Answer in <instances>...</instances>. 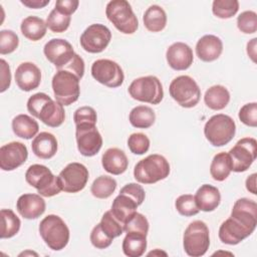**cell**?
Instances as JSON below:
<instances>
[{
  "mask_svg": "<svg viewBox=\"0 0 257 257\" xmlns=\"http://www.w3.org/2000/svg\"><path fill=\"white\" fill-rule=\"evenodd\" d=\"M39 233L45 244L54 251L62 250L69 241V229L57 215L50 214L39 224Z\"/></svg>",
  "mask_w": 257,
  "mask_h": 257,
  "instance_id": "cell-3",
  "label": "cell"
},
{
  "mask_svg": "<svg viewBox=\"0 0 257 257\" xmlns=\"http://www.w3.org/2000/svg\"><path fill=\"white\" fill-rule=\"evenodd\" d=\"M36 117L50 127H57L63 123L65 119V111L60 102L53 100L48 96L41 105Z\"/></svg>",
  "mask_w": 257,
  "mask_h": 257,
  "instance_id": "cell-21",
  "label": "cell"
},
{
  "mask_svg": "<svg viewBox=\"0 0 257 257\" xmlns=\"http://www.w3.org/2000/svg\"><path fill=\"white\" fill-rule=\"evenodd\" d=\"M0 65H1V85H0V91L4 92L10 86V83H11V73H10L9 64L4 59L0 60Z\"/></svg>",
  "mask_w": 257,
  "mask_h": 257,
  "instance_id": "cell-50",
  "label": "cell"
},
{
  "mask_svg": "<svg viewBox=\"0 0 257 257\" xmlns=\"http://www.w3.org/2000/svg\"><path fill=\"white\" fill-rule=\"evenodd\" d=\"M238 29L245 34L255 33L257 30V14L254 11H244L237 18Z\"/></svg>",
  "mask_w": 257,
  "mask_h": 257,
  "instance_id": "cell-42",
  "label": "cell"
},
{
  "mask_svg": "<svg viewBox=\"0 0 257 257\" xmlns=\"http://www.w3.org/2000/svg\"><path fill=\"white\" fill-rule=\"evenodd\" d=\"M73 120L75 125L82 124V123L96 124V121H97L96 111L91 106L78 107L73 113Z\"/></svg>",
  "mask_w": 257,
  "mask_h": 257,
  "instance_id": "cell-45",
  "label": "cell"
},
{
  "mask_svg": "<svg viewBox=\"0 0 257 257\" xmlns=\"http://www.w3.org/2000/svg\"><path fill=\"white\" fill-rule=\"evenodd\" d=\"M127 147L135 155H144L150 149V139L143 133L132 134L127 139Z\"/></svg>",
  "mask_w": 257,
  "mask_h": 257,
  "instance_id": "cell-41",
  "label": "cell"
},
{
  "mask_svg": "<svg viewBox=\"0 0 257 257\" xmlns=\"http://www.w3.org/2000/svg\"><path fill=\"white\" fill-rule=\"evenodd\" d=\"M235 133V121L231 116L223 113L211 116L204 126V135L214 147H223L227 145L233 140Z\"/></svg>",
  "mask_w": 257,
  "mask_h": 257,
  "instance_id": "cell-4",
  "label": "cell"
},
{
  "mask_svg": "<svg viewBox=\"0 0 257 257\" xmlns=\"http://www.w3.org/2000/svg\"><path fill=\"white\" fill-rule=\"evenodd\" d=\"M79 78L66 70H57L52 78V89L55 99L62 105L75 102L80 94Z\"/></svg>",
  "mask_w": 257,
  "mask_h": 257,
  "instance_id": "cell-10",
  "label": "cell"
},
{
  "mask_svg": "<svg viewBox=\"0 0 257 257\" xmlns=\"http://www.w3.org/2000/svg\"><path fill=\"white\" fill-rule=\"evenodd\" d=\"M195 201L199 210L204 212H212L220 205L221 194L218 188L204 184L195 194Z\"/></svg>",
  "mask_w": 257,
  "mask_h": 257,
  "instance_id": "cell-24",
  "label": "cell"
},
{
  "mask_svg": "<svg viewBox=\"0 0 257 257\" xmlns=\"http://www.w3.org/2000/svg\"><path fill=\"white\" fill-rule=\"evenodd\" d=\"M45 57L55 65L57 70L63 69L73 58L75 52L72 45L65 39L52 38L43 48Z\"/></svg>",
  "mask_w": 257,
  "mask_h": 257,
  "instance_id": "cell-16",
  "label": "cell"
},
{
  "mask_svg": "<svg viewBox=\"0 0 257 257\" xmlns=\"http://www.w3.org/2000/svg\"><path fill=\"white\" fill-rule=\"evenodd\" d=\"M256 41L257 38H253L247 43V54L253 62H256Z\"/></svg>",
  "mask_w": 257,
  "mask_h": 257,
  "instance_id": "cell-53",
  "label": "cell"
},
{
  "mask_svg": "<svg viewBox=\"0 0 257 257\" xmlns=\"http://www.w3.org/2000/svg\"><path fill=\"white\" fill-rule=\"evenodd\" d=\"M145 27L151 32L162 31L167 24V14L159 5L150 6L143 17Z\"/></svg>",
  "mask_w": 257,
  "mask_h": 257,
  "instance_id": "cell-30",
  "label": "cell"
},
{
  "mask_svg": "<svg viewBox=\"0 0 257 257\" xmlns=\"http://www.w3.org/2000/svg\"><path fill=\"white\" fill-rule=\"evenodd\" d=\"M147 249V236L137 232H127L122 241V251L128 257H140Z\"/></svg>",
  "mask_w": 257,
  "mask_h": 257,
  "instance_id": "cell-31",
  "label": "cell"
},
{
  "mask_svg": "<svg viewBox=\"0 0 257 257\" xmlns=\"http://www.w3.org/2000/svg\"><path fill=\"white\" fill-rule=\"evenodd\" d=\"M1 238H11L15 236L21 226L20 219L16 216V214L10 209H2L1 210Z\"/></svg>",
  "mask_w": 257,
  "mask_h": 257,
  "instance_id": "cell-34",
  "label": "cell"
},
{
  "mask_svg": "<svg viewBox=\"0 0 257 257\" xmlns=\"http://www.w3.org/2000/svg\"><path fill=\"white\" fill-rule=\"evenodd\" d=\"M119 193L130 196L132 199H134L137 202V204L139 206L143 204L145 197H146L145 190L143 189V187L141 185H139L137 183H130V184L125 185L124 187H122L120 189Z\"/></svg>",
  "mask_w": 257,
  "mask_h": 257,
  "instance_id": "cell-47",
  "label": "cell"
},
{
  "mask_svg": "<svg viewBox=\"0 0 257 257\" xmlns=\"http://www.w3.org/2000/svg\"><path fill=\"white\" fill-rule=\"evenodd\" d=\"M19 45L18 35L12 30L0 31V53L2 55L12 53Z\"/></svg>",
  "mask_w": 257,
  "mask_h": 257,
  "instance_id": "cell-43",
  "label": "cell"
},
{
  "mask_svg": "<svg viewBox=\"0 0 257 257\" xmlns=\"http://www.w3.org/2000/svg\"><path fill=\"white\" fill-rule=\"evenodd\" d=\"M101 164L107 173L111 175H120L126 171L128 160L123 151L117 148H110L102 155Z\"/></svg>",
  "mask_w": 257,
  "mask_h": 257,
  "instance_id": "cell-23",
  "label": "cell"
},
{
  "mask_svg": "<svg viewBox=\"0 0 257 257\" xmlns=\"http://www.w3.org/2000/svg\"><path fill=\"white\" fill-rule=\"evenodd\" d=\"M20 29L24 37L31 41H38L45 36L47 25L37 16H28L22 20Z\"/></svg>",
  "mask_w": 257,
  "mask_h": 257,
  "instance_id": "cell-29",
  "label": "cell"
},
{
  "mask_svg": "<svg viewBox=\"0 0 257 257\" xmlns=\"http://www.w3.org/2000/svg\"><path fill=\"white\" fill-rule=\"evenodd\" d=\"M239 10L237 0H215L212 4V11L215 16L221 19L233 17Z\"/></svg>",
  "mask_w": 257,
  "mask_h": 257,
  "instance_id": "cell-36",
  "label": "cell"
},
{
  "mask_svg": "<svg viewBox=\"0 0 257 257\" xmlns=\"http://www.w3.org/2000/svg\"><path fill=\"white\" fill-rule=\"evenodd\" d=\"M175 207L179 214L185 217H191L197 215L200 210L196 204L195 197L191 194H184L177 198Z\"/></svg>",
  "mask_w": 257,
  "mask_h": 257,
  "instance_id": "cell-39",
  "label": "cell"
},
{
  "mask_svg": "<svg viewBox=\"0 0 257 257\" xmlns=\"http://www.w3.org/2000/svg\"><path fill=\"white\" fill-rule=\"evenodd\" d=\"M12 130L16 137L30 140L36 137L39 125L38 122L27 114H18L12 119Z\"/></svg>",
  "mask_w": 257,
  "mask_h": 257,
  "instance_id": "cell-28",
  "label": "cell"
},
{
  "mask_svg": "<svg viewBox=\"0 0 257 257\" xmlns=\"http://www.w3.org/2000/svg\"><path fill=\"white\" fill-rule=\"evenodd\" d=\"M32 152L40 159H51L57 152L56 138L47 132H42L34 137L31 144Z\"/></svg>",
  "mask_w": 257,
  "mask_h": 257,
  "instance_id": "cell-25",
  "label": "cell"
},
{
  "mask_svg": "<svg viewBox=\"0 0 257 257\" xmlns=\"http://www.w3.org/2000/svg\"><path fill=\"white\" fill-rule=\"evenodd\" d=\"M205 104L213 110H221L227 106L230 101V92L220 84L209 87L204 95Z\"/></svg>",
  "mask_w": 257,
  "mask_h": 257,
  "instance_id": "cell-27",
  "label": "cell"
},
{
  "mask_svg": "<svg viewBox=\"0 0 257 257\" xmlns=\"http://www.w3.org/2000/svg\"><path fill=\"white\" fill-rule=\"evenodd\" d=\"M138 207L139 205L134 199L125 194L119 193L114 198L110 211L118 221L124 224V222L137 212Z\"/></svg>",
  "mask_w": 257,
  "mask_h": 257,
  "instance_id": "cell-26",
  "label": "cell"
},
{
  "mask_svg": "<svg viewBox=\"0 0 257 257\" xmlns=\"http://www.w3.org/2000/svg\"><path fill=\"white\" fill-rule=\"evenodd\" d=\"M91 75L99 83L115 88L122 84L124 74L115 61L110 59H97L91 65Z\"/></svg>",
  "mask_w": 257,
  "mask_h": 257,
  "instance_id": "cell-12",
  "label": "cell"
},
{
  "mask_svg": "<svg viewBox=\"0 0 257 257\" xmlns=\"http://www.w3.org/2000/svg\"><path fill=\"white\" fill-rule=\"evenodd\" d=\"M25 180L42 197H52L62 191L58 177L44 165H31L25 173Z\"/></svg>",
  "mask_w": 257,
  "mask_h": 257,
  "instance_id": "cell-5",
  "label": "cell"
},
{
  "mask_svg": "<svg viewBox=\"0 0 257 257\" xmlns=\"http://www.w3.org/2000/svg\"><path fill=\"white\" fill-rule=\"evenodd\" d=\"M156 254H158V255H160V254H164V255H167V253L166 252H160V251H158V250H156V251H152V252H150L149 253V255H156Z\"/></svg>",
  "mask_w": 257,
  "mask_h": 257,
  "instance_id": "cell-54",
  "label": "cell"
},
{
  "mask_svg": "<svg viewBox=\"0 0 257 257\" xmlns=\"http://www.w3.org/2000/svg\"><path fill=\"white\" fill-rule=\"evenodd\" d=\"M45 201L38 194H23L16 202L17 212L25 219H37L45 212Z\"/></svg>",
  "mask_w": 257,
  "mask_h": 257,
  "instance_id": "cell-20",
  "label": "cell"
},
{
  "mask_svg": "<svg viewBox=\"0 0 257 257\" xmlns=\"http://www.w3.org/2000/svg\"><path fill=\"white\" fill-rule=\"evenodd\" d=\"M232 171L245 172L249 169L257 156V142L254 138H243L229 151Z\"/></svg>",
  "mask_w": 257,
  "mask_h": 257,
  "instance_id": "cell-11",
  "label": "cell"
},
{
  "mask_svg": "<svg viewBox=\"0 0 257 257\" xmlns=\"http://www.w3.org/2000/svg\"><path fill=\"white\" fill-rule=\"evenodd\" d=\"M231 172H232V164H231V159L229 157V154L222 152L215 155L210 166L211 177L215 181L222 182L229 177Z\"/></svg>",
  "mask_w": 257,
  "mask_h": 257,
  "instance_id": "cell-32",
  "label": "cell"
},
{
  "mask_svg": "<svg viewBox=\"0 0 257 257\" xmlns=\"http://www.w3.org/2000/svg\"><path fill=\"white\" fill-rule=\"evenodd\" d=\"M123 230L125 233L137 232L147 236L149 232V221L143 214L136 212L124 222Z\"/></svg>",
  "mask_w": 257,
  "mask_h": 257,
  "instance_id": "cell-40",
  "label": "cell"
},
{
  "mask_svg": "<svg viewBox=\"0 0 257 257\" xmlns=\"http://www.w3.org/2000/svg\"><path fill=\"white\" fill-rule=\"evenodd\" d=\"M239 119L251 127L257 126V103L250 102L244 104L239 110Z\"/></svg>",
  "mask_w": 257,
  "mask_h": 257,
  "instance_id": "cell-44",
  "label": "cell"
},
{
  "mask_svg": "<svg viewBox=\"0 0 257 257\" xmlns=\"http://www.w3.org/2000/svg\"><path fill=\"white\" fill-rule=\"evenodd\" d=\"M62 191L66 193H77L84 189L88 181V170L80 163L68 164L57 176Z\"/></svg>",
  "mask_w": 257,
  "mask_h": 257,
  "instance_id": "cell-14",
  "label": "cell"
},
{
  "mask_svg": "<svg viewBox=\"0 0 257 257\" xmlns=\"http://www.w3.org/2000/svg\"><path fill=\"white\" fill-rule=\"evenodd\" d=\"M185 252L192 257L203 256L210 246V232L205 222L193 221L186 228L183 236Z\"/></svg>",
  "mask_w": 257,
  "mask_h": 257,
  "instance_id": "cell-7",
  "label": "cell"
},
{
  "mask_svg": "<svg viewBox=\"0 0 257 257\" xmlns=\"http://www.w3.org/2000/svg\"><path fill=\"white\" fill-rule=\"evenodd\" d=\"M166 58L171 68L175 70H186L193 63V50L184 42H175L167 49Z\"/></svg>",
  "mask_w": 257,
  "mask_h": 257,
  "instance_id": "cell-18",
  "label": "cell"
},
{
  "mask_svg": "<svg viewBox=\"0 0 257 257\" xmlns=\"http://www.w3.org/2000/svg\"><path fill=\"white\" fill-rule=\"evenodd\" d=\"M71 21V17L65 14H62L55 8L49 13L46 19L47 27L55 33H61L67 30Z\"/></svg>",
  "mask_w": 257,
  "mask_h": 257,
  "instance_id": "cell-38",
  "label": "cell"
},
{
  "mask_svg": "<svg viewBox=\"0 0 257 257\" xmlns=\"http://www.w3.org/2000/svg\"><path fill=\"white\" fill-rule=\"evenodd\" d=\"M131 124L138 128H149L155 123V111L147 105H138L134 107L128 115Z\"/></svg>",
  "mask_w": 257,
  "mask_h": 257,
  "instance_id": "cell-33",
  "label": "cell"
},
{
  "mask_svg": "<svg viewBox=\"0 0 257 257\" xmlns=\"http://www.w3.org/2000/svg\"><path fill=\"white\" fill-rule=\"evenodd\" d=\"M20 2L28 8L38 9L45 7L47 4H49L50 0H21Z\"/></svg>",
  "mask_w": 257,
  "mask_h": 257,
  "instance_id": "cell-51",
  "label": "cell"
},
{
  "mask_svg": "<svg viewBox=\"0 0 257 257\" xmlns=\"http://www.w3.org/2000/svg\"><path fill=\"white\" fill-rule=\"evenodd\" d=\"M257 225V204L248 198L238 199L231 216L219 228V238L224 244L237 245L255 230Z\"/></svg>",
  "mask_w": 257,
  "mask_h": 257,
  "instance_id": "cell-1",
  "label": "cell"
},
{
  "mask_svg": "<svg viewBox=\"0 0 257 257\" xmlns=\"http://www.w3.org/2000/svg\"><path fill=\"white\" fill-rule=\"evenodd\" d=\"M116 189V181L109 176L97 177L90 187L92 196L97 199H106L110 197Z\"/></svg>",
  "mask_w": 257,
  "mask_h": 257,
  "instance_id": "cell-35",
  "label": "cell"
},
{
  "mask_svg": "<svg viewBox=\"0 0 257 257\" xmlns=\"http://www.w3.org/2000/svg\"><path fill=\"white\" fill-rule=\"evenodd\" d=\"M61 70L69 71L74 75H76L79 79H81L84 74V61L77 53H75L71 61Z\"/></svg>",
  "mask_w": 257,
  "mask_h": 257,
  "instance_id": "cell-48",
  "label": "cell"
},
{
  "mask_svg": "<svg viewBox=\"0 0 257 257\" xmlns=\"http://www.w3.org/2000/svg\"><path fill=\"white\" fill-rule=\"evenodd\" d=\"M28 157L24 144L11 142L0 148V168L3 171H13L22 166Z\"/></svg>",
  "mask_w": 257,
  "mask_h": 257,
  "instance_id": "cell-17",
  "label": "cell"
},
{
  "mask_svg": "<svg viewBox=\"0 0 257 257\" xmlns=\"http://www.w3.org/2000/svg\"><path fill=\"white\" fill-rule=\"evenodd\" d=\"M107 19L123 34H133L139 27V21L131 4L125 0L109 1L105 8Z\"/></svg>",
  "mask_w": 257,
  "mask_h": 257,
  "instance_id": "cell-6",
  "label": "cell"
},
{
  "mask_svg": "<svg viewBox=\"0 0 257 257\" xmlns=\"http://www.w3.org/2000/svg\"><path fill=\"white\" fill-rule=\"evenodd\" d=\"M27 254H30V255H35V256H37V254H36V253H34V252H31V251L23 252V253H21V254H20V256H21V255H24V256H25V255H27Z\"/></svg>",
  "mask_w": 257,
  "mask_h": 257,
  "instance_id": "cell-55",
  "label": "cell"
},
{
  "mask_svg": "<svg viewBox=\"0 0 257 257\" xmlns=\"http://www.w3.org/2000/svg\"><path fill=\"white\" fill-rule=\"evenodd\" d=\"M130 95L139 101L151 104H159L164 97V89L161 80L155 75L136 78L128 86Z\"/></svg>",
  "mask_w": 257,
  "mask_h": 257,
  "instance_id": "cell-9",
  "label": "cell"
},
{
  "mask_svg": "<svg viewBox=\"0 0 257 257\" xmlns=\"http://www.w3.org/2000/svg\"><path fill=\"white\" fill-rule=\"evenodd\" d=\"M111 39L110 30L103 24L94 23L89 25L80 36L81 47L89 53L102 52Z\"/></svg>",
  "mask_w": 257,
  "mask_h": 257,
  "instance_id": "cell-15",
  "label": "cell"
},
{
  "mask_svg": "<svg viewBox=\"0 0 257 257\" xmlns=\"http://www.w3.org/2000/svg\"><path fill=\"white\" fill-rule=\"evenodd\" d=\"M223 51L222 40L212 34L202 36L196 44L197 56L205 62H211L220 57Z\"/></svg>",
  "mask_w": 257,
  "mask_h": 257,
  "instance_id": "cell-22",
  "label": "cell"
},
{
  "mask_svg": "<svg viewBox=\"0 0 257 257\" xmlns=\"http://www.w3.org/2000/svg\"><path fill=\"white\" fill-rule=\"evenodd\" d=\"M172 98L182 107L191 108L198 104L201 89L198 83L189 75H180L172 80L169 87Z\"/></svg>",
  "mask_w": 257,
  "mask_h": 257,
  "instance_id": "cell-8",
  "label": "cell"
},
{
  "mask_svg": "<svg viewBox=\"0 0 257 257\" xmlns=\"http://www.w3.org/2000/svg\"><path fill=\"white\" fill-rule=\"evenodd\" d=\"M75 138L77 150L84 157H93L101 149L102 138L95 124H76Z\"/></svg>",
  "mask_w": 257,
  "mask_h": 257,
  "instance_id": "cell-13",
  "label": "cell"
},
{
  "mask_svg": "<svg viewBox=\"0 0 257 257\" xmlns=\"http://www.w3.org/2000/svg\"><path fill=\"white\" fill-rule=\"evenodd\" d=\"M256 178H257V175L254 173V174H251L250 176H248V178L246 179V189L252 193L253 195H256L257 194V189H256Z\"/></svg>",
  "mask_w": 257,
  "mask_h": 257,
  "instance_id": "cell-52",
  "label": "cell"
},
{
  "mask_svg": "<svg viewBox=\"0 0 257 257\" xmlns=\"http://www.w3.org/2000/svg\"><path fill=\"white\" fill-rule=\"evenodd\" d=\"M170 174V164L165 157L152 154L139 161L134 169V177L141 184H155Z\"/></svg>",
  "mask_w": 257,
  "mask_h": 257,
  "instance_id": "cell-2",
  "label": "cell"
},
{
  "mask_svg": "<svg viewBox=\"0 0 257 257\" xmlns=\"http://www.w3.org/2000/svg\"><path fill=\"white\" fill-rule=\"evenodd\" d=\"M99 224H100L102 230L112 239L120 236L124 232L123 223L118 221L112 215L111 211H106L102 215Z\"/></svg>",
  "mask_w": 257,
  "mask_h": 257,
  "instance_id": "cell-37",
  "label": "cell"
},
{
  "mask_svg": "<svg viewBox=\"0 0 257 257\" xmlns=\"http://www.w3.org/2000/svg\"><path fill=\"white\" fill-rule=\"evenodd\" d=\"M41 81V71L33 62H22L15 71V82L24 91L37 88Z\"/></svg>",
  "mask_w": 257,
  "mask_h": 257,
  "instance_id": "cell-19",
  "label": "cell"
},
{
  "mask_svg": "<svg viewBox=\"0 0 257 257\" xmlns=\"http://www.w3.org/2000/svg\"><path fill=\"white\" fill-rule=\"evenodd\" d=\"M112 238H110L101 228L100 224H97L93 227L90 233V242L97 249H105L110 246L112 242Z\"/></svg>",
  "mask_w": 257,
  "mask_h": 257,
  "instance_id": "cell-46",
  "label": "cell"
},
{
  "mask_svg": "<svg viewBox=\"0 0 257 257\" xmlns=\"http://www.w3.org/2000/svg\"><path fill=\"white\" fill-rule=\"evenodd\" d=\"M79 5L78 0H57L55 2V9L62 14L70 16L74 13Z\"/></svg>",
  "mask_w": 257,
  "mask_h": 257,
  "instance_id": "cell-49",
  "label": "cell"
}]
</instances>
